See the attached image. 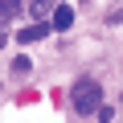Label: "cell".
<instances>
[{"mask_svg": "<svg viewBox=\"0 0 123 123\" xmlns=\"http://www.w3.org/2000/svg\"><path fill=\"white\" fill-rule=\"evenodd\" d=\"M70 103H74L78 115H94V111L103 107V86H98L94 78H78L74 90H70Z\"/></svg>", "mask_w": 123, "mask_h": 123, "instance_id": "obj_1", "label": "cell"}, {"mask_svg": "<svg viewBox=\"0 0 123 123\" xmlns=\"http://www.w3.org/2000/svg\"><path fill=\"white\" fill-rule=\"evenodd\" d=\"M45 33H49V25H45V21H37V25L21 29V33H17V41H21V45H33V41H41Z\"/></svg>", "mask_w": 123, "mask_h": 123, "instance_id": "obj_2", "label": "cell"}, {"mask_svg": "<svg viewBox=\"0 0 123 123\" xmlns=\"http://www.w3.org/2000/svg\"><path fill=\"white\" fill-rule=\"evenodd\" d=\"M74 25V8L70 4H53V29H70Z\"/></svg>", "mask_w": 123, "mask_h": 123, "instance_id": "obj_3", "label": "cell"}, {"mask_svg": "<svg viewBox=\"0 0 123 123\" xmlns=\"http://www.w3.org/2000/svg\"><path fill=\"white\" fill-rule=\"evenodd\" d=\"M17 12H21V0H0V33H4V25H8Z\"/></svg>", "mask_w": 123, "mask_h": 123, "instance_id": "obj_4", "label": "cell"}, {"mask_svg": "<svg viewBox=\"0 0 123 123\" xmlns=\"http://www.w3.org/2000/svg\"><path fill=\"white\" fill-rule=\"evenodd\" d=\"M29 8H33V17H37V21H45V12H53V0H33Z\"/></svg>", "mask_w": 123, "mask_h": 123, "instance_id": "obj_5", "label": "cell"}, {"mask_svg": "<svg viewBox=\"0 0 123 123\" xmlns=\"http://www.w3.org/2000/svg\"><path fill=\"white\" fill-rule=\"evenodd\" d=\"M4 41H8V37H4V33H0V49H4Z\"/></svg>", "mask_w": 123, "mask_h": 123, "instance_id": "obj_6", "label": "cell"}]
</instances>
